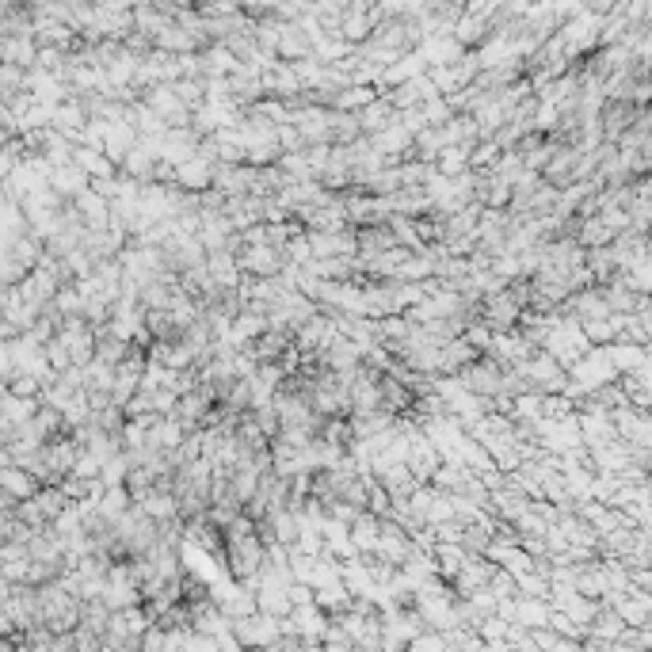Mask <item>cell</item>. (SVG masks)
Returning <instances> with one entry per match:
<instances>
[{"instance_id":"cell-1","label":"cell","mask_w":652,"mask_h":652,"mask_svg":"<svg viewBox=\"0 0 652 652\" xmlns=\"http://www.w3.org/2000/svg\"><path fill=\"white\" fill-rule=\"evenodd\" d=\"M50 187H54V191H58V195L65 198V203H77V198H80V195L92 187V176L84 172V168L69 164V168H58V172H54Z\"/></svg>"},{"instance_id":"cell-2","label":"cell","mask_w":652,"mask_h":652,"mask_svg":"<svg viewBox=\"0 0 652 652\" xmlns=\"http://www.w3.org/2000/svg\"><path fill=\"white\" fill-rule=\"evenodd\" d=\"M8 393H16V397H31V401H35V397H42V382H39V378H31V374H20L12 385H8Z\"/></svg>"}]
</instances>
